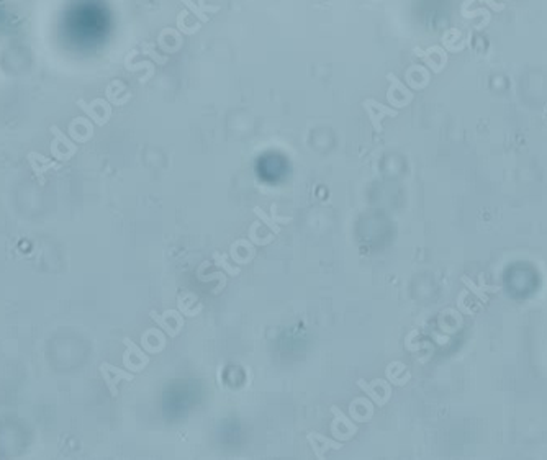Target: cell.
Here are the masks:
<instances>
[{"instance_id":"obj_16","label":"cell","mask_w":547,"mask_h":460,"mask_svg":"<svg viewBox=\"0 0 547 460\" xmlns=\"http://www.w3.org/2000/svg\"><path fill=\"white\" fill-rule=\"evenodd\" d=\"M177 305H179V311H182V315H186V316H189V318H194V316H197L198 313L202 311V306H198L197 310H190L189 305H187V302H184V298H179Z\"/></svg>"},{"instance_id":"obj_14","label":"cell","mask_w":547,"mask_h":460,"mask_svg":"<svg viewBox=\"0 0 547 460\" xmlns=\"http://www.w3.org/2000/svg\"><path fill=\"white\" fill-rule=\"evenodd\" d=\"M259 226H261V221H256V223L251 224V226H249V231H248V236H249V241H251V243H253L254 246H265V244H269L270 241H274V238H276V236L270 235V236L264 238V239L257 238V235H256V229L259 228Z\"/></svg>"},{"instance_id":"obj_11","label":"cell","mask_w":547,"mask_h":460,"mask_svg":"<svg viewBox=\"0 0 547 460\" xmlns=\"http://www.w3.org/2000/svg\"><path fill=\"white\" fill-rule=\"evenodd\" d=\"M123 344L127 346V349L130 350V354H133V355H135L136 359H138L139 362H141V364L144 365V367H146L147 364H149V355H147L146 352H143V350L139 349V347H138V346L135 344V342L131 341V339L125 338V339H123Z\"/></svg>"},{"instance_id":"obj_15","label":"cell","mask_w":547,"mask_h":460,"mask_svg":"<svg viewBox=\"0 0 547 460\" xmlns=\"http://www.w3.org/2000/svg\"><path fill=\"white\" fill-rule=\"evenodd\" d=\"M213 260H215V264H217L218 267L223 269L228 275H233V277H236V275H239V274H241V270L228 264L226 259H225V255H221L220 252H213Z\"/></svg>"},{"instance_id":"obj_23","label":"cell","mask_w":547,"mask_h":460,"mask_svg":"<svg viewBox=\"0 0 547 460\" xmlns=\"http://www.w3.org/2000/svg\"><path fill=\"white\" fill-rule=\"evenodd\" d=\"M464 295H465V290L464 291H461V295H459V300H457V306H459V310H462L464 313H465V315H472V311H469L467 308H465V306H464Z\"/></svg>"},{"instance_id":"obj_2","label":"cell","mask_w":547,"mask_h":460,"mask_svg":"<svg viewBox=\"0 0 547 460\" xmlns=\"http://www.w3.org/2000/svg\"><path fill=\"white\" fill-rule=\"evenodd\" d=\"M364 110H366V113L369 116V121H371V125H372L375 133H382V120L385 118V116H397L398 115V112L393 110L391 107L382 105L374 98H367L364 102Z\"/></svg>"},{"instance_id":"obj_9","label":"cell","mask_w":547,"mask_h":460,"mask_svg":"<svg viewBox=\"0 0 547 460\" xmlns=\"http://www.w3.org/2000/svg\"><path fill=\"white\" fill-rule=\"evenodd\" d=\"M149 316H151L153 321H156V324H158L161 330L164 331L171 339H174V338H177V336H179V331H177V327H172L171 324L167 323V318H164L162 315H158L156 311H151Z\"/></svg>"},{"instance_id":"obj_1","label":"cell","mask_w":547,"mask_h":460,"mask_svg":"<svg viewBox=\"0 0 547 460\" xmlns=\"http://www.w3.org/2000/svg\"><path fill=\"white\" fill-rule=\"evenodd\" d=\"M51 133H53V141H51V154L57 160H69V157H74L77 152V144L72 143L68 136H66L61 129L56 125L51 126Z\"/></svg>"},{"instance_id":"obj_21","label":"cell","mask_w":547,"mask_h":460,"mask_svg":"<svg viewBox=\"0 0 547 460\" xmlns=\"http://www.w3.org/2000/svg\"><path fill=\"white\" fill-rule=\"evenodd\" d=\"M164 313H167V315L169 316H172L174 319H175V323H177V331H182V327H184V318L180 316V313L179 311H175V310H167V311H164Z\"/></svg>"},{"instance_id":"obj_5","label":"cell","mask_w":547,"mask_h":460,"mask_svg":"<svg viewBox=\"0 0 547 460\" xmlns=\"http://www.w3.org/2000/svg\"><path fill=\"white\" fill-rule=\"evenodd\" d=\"M307 441L310 442V445H312L313 454H315L316 458H324V454H326L329 449H332V450H341L343 449L341 442L332 441V439H329V437L316 433V431H312V433L307 434Z\"/></svg>"},{"instance_id":"obj_3","label":"cell","mask_w":547,"mask_h":460,"mask_svg":"<svg viewBox=\"0 0 547 460\" xmlns=\"http://www.w3.org/2000/svg\"><path fill=\"white\" fill-rule=\"evenodd\" d=\"M100 374H102L103 382H105L107 388H108L110 395H112V397L118 395L116 385L120 383L121 380L131 382L133 378H135V377H133V374H130V372H125V370L118 369V367H115V365L108 364V362H102L100 364Z\"/></svg>"},{"instance_id":"obj_4","label":"cell","mask_w":547,"mask_h":460,"mask_svg":"<svg viewBox=\"0 0 547 460\" xmlns=\"http://www.w3.org/2000/svg\"><path fill=\"white\" fill-rule=\"evenodd\" d=\"M387 79L390 80V84H391L390 89H388V93H387V95H390V97H387L390 104L393 107H397V108H403L406 105H410L413 102V98H415L413 92L410 89H406L400 80L397 79L395 74H388Z\"/></svg>"},{"instance_id":"obj_12","label":"cell","mask_w":547,"mask_h":460,"mask_svg":"<svg viewBox=\"0 0 547 460\" xmlns=\"http://www.w3.org/2000/svg\"><path fill=\"white\" fill-rule=\"evenodd\" d=\"M77 105L80 107V110H82L87 116H90V118L94 120L95 125L103 126V125H105V123H107V120H105V118H102V116L94 110V105H87L82 98H79V100H77Z\"/></svg>"},{"instance_id":"obj_6","label":"cell","mask_w":547,"mask_h":460,"mask_svg":"<svg viewBox=\"0 0 547 460\" xmlns=\"http://www.w3.org/2000/svg\"><path fill=\"white\" fill-rule=\"evenodd\" d=\"M28 162H29V166H32V169H33L36 177H38L41 185L44 184V174H46L48 171H51V169L57 171L59 167H61V164L53 162L51 159L44 157L43 154H38V152H29V154H28Z\"/></svg>"},{"instance_id":"obj_10","label":"cell","mask_w":547,"mask_h":460,"mask_svg":"<svg viewBox=\"0 0 547 460\" xmlns=\"http://www.w3.org/2000/svg\"><path fill=\"white\" fill-rule=\"evenodd\" d=\"M331 413H332V416H335V418H336V421H338V422H341V424L347 429V433L352 434V436L357 433V426L354 424L352 419L347 418V416H346L341 410H339L338 406L332 405V406H331Z\"/></svg>"},{"instance_id":"obj_8","label":"cell","mask_w":547,"mask_h":460,"mask_svg":"<svg viewBox=\"0 0 547 460\" xmlns=\"http://www.w3.org/2000/svg\"><path fill=\"white\" fill-rule=\"evenodd\" d=\"M356 383H357L359 388H360L362 391H364L366 395H367L369 398H371L377 406H385V403H383V400L380 398V395L375 391V386H377V385L382 386L383 390H390V385H388L385 380H380V378H377V380H374L372 383H366V380H362V378H359V380H357Z\"/></svg>"},{"instance_id":"obj_20","label":"cell","mask_w":547,"mask_h":460,"mask_svg":"<svg viewBox=\"0 0 547 460\" xmlns=\"http://www.w3.org/2000/svg\"><path fill=\"white\" fill-rule=\"evenodd\" d=\"M331 433H332V436H335V437H338L339 441H349L352 437V434H343L341 431L338 429V421L336 419L332 421V424H331Z\"/></svg>"},{"instance_id":"obj_17","label":"cell","mask_w":547,"mask_h":460,"mask_svg":"<svg viewBox=\"0 0 547 460\" xmlns=\"http://www.w3.org/2000/svg\"><path fill=\"white\" fill-rule=\"evenodd\" d=\"M462 17H464V18H475V17H485V18H490V20H492V17H490V12L487 10V9H477V10H474V12H469V10L462 9Z\"/></svg>"},{"instance_id":"obj_13","label":"cell","mask_w":547,"mask_h":460,"mask_svg":"<svg viewBox=\"0 0 547 460\" xmlns=\"http://www.w3.org/2000/svg\"><path fill=\"white\" fill-rule=\"evenodd\" d=\"M254 215L259 218L261 223H264L265 226H267V228L274 233V235H280V226L272 220L270 215L264 213V210H261L259 207H256V208H254Z\"/></svg>"},{"instance_id":"obj_19","label":"cell","mask_w":547,"mask_h":460,"mask_svg":"<svg viewBox=\"0 0 547 460\" xmlns=\"http://www.w3.org/2000/svg\"><path fill=\"white\" fill-rule=\"evenodd\" d=\"M270 218H272V220L276 221L277 224H287V223H290V221H292V218L279 216V215H277V207H276V205H272V207H270Z\"/></svg>"},{"instance_id":"obj_7","label":"cell","mask_w":547,"mask_h":460,"mask_svg":"<svg viewBox=\"0 0 547 460\" xmlns=\"http://www.w3.org/2000/svg\"><path fill=\"white\" fill-rule=\"evenodd\" d=\"M461 282L464 283L465 287H467L472 293H474L480 302L483 303H489V297H487V293H497V291L500 290L498 287H493V285H485L483 283V275H480V285H475L474 282H472L467 275H462L461 277Z\"/></svg>"},{"instance_id":"obj_18","label":"cell","mask_w":547,"mask_h":460,"mask_svg":"<svg viewBox=\"0 0 547 460\" xmlns=\"http://www.w3.org/2000/svg\"><path fill=\"white\" fill-rule=\"evenodd\" d=\"M123 365H125V367H127L128 370H131L133 372V374H136V372H141L144 367H143V365L141 364H138V365H135V364H131V360H130V354H128V350H127V352H125L123 354Z\"/></svg>"},{"instance_id":"obj_22","label":"cell","mask_w":547,"mask_h":460,"mask_svg":"<svg viewBox=\"0 0 547 460\" xmlns=\"http://www.w3.org/2000/svg\"><path fill=\"white\" fill-rule=\"evenodd\" d=\"M480 2L485 4V5H489L493 12H503V10H505V4H497L495 0H480Z\"/></svg>"}]
</instances>
